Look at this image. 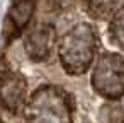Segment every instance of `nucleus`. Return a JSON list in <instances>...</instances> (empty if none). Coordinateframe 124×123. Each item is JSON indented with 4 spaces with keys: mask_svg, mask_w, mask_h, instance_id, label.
<instances>
[{
    "mask_svg": "<svg viewBox=\"0 0 124 123\" xmlns=\"http://www.w3.org/2000/svg\"><path fill=\"white\" fill-rule=\"evenodd\" d=\"M109 36L110 41L124 51V7H119L109 22Z\"/></svg>",
    "mask_w": 124,
    "mask_h": 123,
    "instance_id": "obj_8",
    "label": "nucleus"
},
{
    "mask_svg": "<svg viewBox=\"0 0 124 123\" xmlns=\"http://www.w3.org/2000/svg\"><path fill=\"white\" fill-rule=\"evenodd\" d=\"M24 118L26 123H71V97L58 85H43L26 103Z\"/></svg>",
    "mask_w": 124,
    "mask_h": 123,
    "instance_id": "obj_2",
    "label": "nucleus"
},
{
    "mask_svg": "<svg viewBox=\"0 0 124 123\" xmlns=\"http://www.w3.org/2000/svg\"><path fill=\"white\" fill-rule=\"evenodd\" d=\"M27 97V80L26 77L9 65L5 60H0V104L7 111L17 113L24 109Z\"/></svg>",
    "mask_w": 124,
    "mask_h": 123,
    "instance_id": "obj_4",
    "label": "nucleus"
},
{
    "mask_svg": "<svg viewBox=\"0 0 124 123\" xmlns=\"http://www.w3.org/2000/svg\"><path fill=\"white\" fill-rule=\"evenodd\" d=\"M56 43V33L51 24H36L26 33L24 51L34 62H44L49 58Z\"/></svg>",
    "mask_w": 124,
    "mask_h": 123,
    "instance_id": "obj_5",
    "label": "nucleus"
},
{
    "mask_svg": "<svg viewBox=\"0 0 124 123\" xmlns=\"http://www.w3.org/2000/svg\"><path fill=\"white\" fill-rule=\"evenodd\" d=\"M97 46L99 36L95 29L87 22L75 24L58 43V57L65 72L70 75L85 74L95 58Z\"/></svg>",
    "mask_w": 124,
    "mask_h": 123,
    "instance_id": "obj_1",
    "label": "nucleus"
},
{
    "mask_svg": "<svg viewBox=\"0 0 124 123\" xmlns=\"http://www.w3.org/2000/svg\"><path fill=\"white\" fill-rule=\"evenodd\" d=\"M32 10H34V0H14L12 2V9L9 16V21H10L9 33L12 38L17 36L26 28V24L32 16Z\"/></svg>",
    "mask_w": 124,
    "mask_h": 123,
    "instance_id": "obj_6",
    "label": "nucleus"
},
{
    "mask_svg": "<svg viewBox=\"0 0 124 123\" xmlns=\"http://www.w3.org/2000/svg\"><path fill=\"white\" fill-rule=\"evenodd\" d=\"M93 91L109 99L117 101L124 96V58L116 53H105L97 58L92 70Z\"/></svg>",
    "mask_w": 124,
    "mask_h": 123,
    "instance_id": "obj_3",
    "label": "nucleus"
},
{
    "mask_svg": "<svg viewBox=\"0 0 124 123\" xmlns=\"http://www.w3.org/2000/svg\"><path fill=\"white\" fill-rule=\"evenodd\" d=\"M87 12L95 19H107L116 14L121 0H83Z\"/></svg>",
    "mask_w": 124,
    "mask_h": 123,
    "instance_id": "obj_7",
    "label": "nucleus"
},
{
    "mask_svg": "<svg viewBox=\"0 0 124 123\" xmlns=\"http://www.w3.org/2000/svg\"><path fill=\"white\" fill-rule=\"evenodd\" d=\"M105 123H124V106H109L104 109Z\"/></svg>",
    "mask_w": 124,
    "mask_h": 123,
    "instance_id": "obj_9",
    "label": "nucleus"
}]
</instances>
